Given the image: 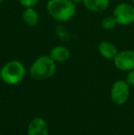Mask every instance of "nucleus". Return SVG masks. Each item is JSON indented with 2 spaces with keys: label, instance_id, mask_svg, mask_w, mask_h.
Instances as JSON below:
<instances>
[{
  "label": "nucleus",
  "instance_id": "1",
  "mask_svg": "<svg viewBox=\"0 0 134 135\" xmlns=\"http://www.w3.org/2000/svg\"><path fill=\"white\" fill-rule=\"evenodd\" d=\"M46 8L52 18L60 22H65L75 15L76 4L72 0H49Z\"/></svg>",
  "mask_w": 134,
  "mask_h": 135
},
{
  "label": "nucleus",
  "instance_id": "2",
  "mask_svg": "<svg viewBox=\"0 0 134 135\" xmlns=\"http://www.w3.org/2000/svg\"><path fill=\"white\" fill-rule=\"evenodd\" d=\"M56 71V62L50 55H41L38 57L29 68V75L35 80H45L54 75Z\"/></svg>",
  "mask_w": 134,
  "mask_h": 135
},
{
  "label": "nucleus",
  "instance_id": "3",
  "mask_svg": "<svg viewBox=\"0 0 134 135\" xmlns=\"http://www.w3.org/2000/svg\"><path fill=\"white\" fill-rule=\"evenodd\" d=\"M0 71L2 80L8 85H17L20 83L26 75L24 64L17 60L7 62L6 64H4Z\"/></svg>",
  "mask_w": 134,
  "mask_h": 135
},
{
  "label": "nucleus",
  "instance_id": "4",
  "mask_svg": "<svg viewBox=\"0 0 134 135\" xmlns=\"http://www.w3.org/2000/svg\"><path fill=\"white\" fill-rule=\"evenodd\" d=\"M112 15L118 25H131L134 23V5L125 2L118 4L113 10Z\"/></svg>",
  "mask_w": 134,
  "mask_h": 135
},
{
  "label": "nucleus",
  "instance_id": "5",
  "mask_svg": "<svg viewBox=\"0 0 134 135\" xmlns=\"http://www.w3.org/2000/svg\"><path fill=\"white\" fill-rule=\"evenodd\" d=\"M111 99L117 105H123L130 97V85L126 80H118L112 85L110 91Z\"/></svg>",
  "mask_w": 134,
  "mask_h": 135
},
{
  "label": "nucleus",
  "instance_id": "6",
  "mask_svg": "<svg viewBox=\"0 0 134 135\" xmlns=\"http://www.w3.org/2000/svg\"><path fill=\"white\" fill-rule=\"evenodd\" d=\"M113 62L117 69L120 71H131L134 69V51L124 50L118 52Z\"/></svg>",
  "mask_w": 134,
  "mask_h": 135
},
{
  "label": "nucleus",
  "instance_id": "7",
  "mask_svg": "<svg viewBox=\"0 0 134 135\" xmlns=\"http://www.w3.org/2000/svg\"><path fill=\"white\" fill-rule=\"evenodd\" d=\"M28 135H49L48 126L41 118H35L29 125Z\"/></svg>",
  "mask_w": 134,
  "mask_h": 135
},
{
  "label": "nucleus",
  "instance_id": "8",
  "mask_svg": "<svg viewBox=\"0 0 134 135\" xmlns=\"http://www.w3.org/2000/svg\"><path fill=\"white\" fill-rule=\"evenodd\" d=\"M97 50H98V52L101 56H103L104 58L107 59V60H113L118 52V49L115 46L114 43L107 41H101L98 44Z\"/></svg>",
  "mask_w": 134,
  "mask_h": 135
},
{
  "label": "nucleus",
  "instance_id": "9",
  "mask_svg": "<svg viewBox=\"0 0 134 135\" xmlns=\"http://www.w3.org/2000/svg\"><path fill=\"white\" fill-rule=\"evenodd\" d=\"M49 55L55 62H64L70 58V51L67 47L58 45L50 50Z\"/></svg>",
  "mask_w": 134,
  "mask_h": 135
},
{
  "label": "nucleus",
  "instance_id": "10",
  "mask_svg": "<svg viewBox=\"0 0 134 135\" xmlns=\"http://www.w3.org/2000/svg\"><path fill=\"white\" fill-rule=\"evenodd\" d=\"M110 0H84L83 5L91 12H102L109 7Z\"/></svg>",
  "mask_w": 134,
  "mask_h": 135
},
{
  "label": "nucleus",
  "instance_id": "11",
  "mask_svg": "<svg viewBox=\"0 0 134 135\" xmlns=\"http://www.w3.org/2000/svg\"><path fill=\"white\" fill-rule=\"evenodd\" d=\"M22 20L29 27H34L39 22V13L34 7H25L22 13Z\"/></svg>",
  "mask_w": 134,
  "mask_h": 135
},
{
  "label": "nucleus",
  "instance_id": "12",
  "mask_svg": "<svg viewBox=\"0 0 134 135\" xmlns=\"http://www.w3.org/2000/svg\"><path fill=\"white\" fill-rule=\"evenodd\" d=\"M117 25H118V23H117L116 20H115V18L113 17V15L105 17L101 21V26L105 30H113V28H116Z\"/></svg>",
  "mask_w": 134,
  "mask_h": 135
},
{
  "label": "nucleus",
  "instance_id": "13",
  "mask_svg": "<svg viewBox=\"0 0 134 135\" xmlns=\"http://www.w3.org/2000/svg\"><path fill=\"white\" fill-rule=\"evenodd\" d=\"M39 0H18L19 4L24 7H35Z\"/></svg>",
  "mask_w": 134,
  "mask_h": 135
},
{
  "label": "nucleus",
  "instance_id": "14",
  "mask_svg": "<svg viewBox=\"0 0 134 135\" xmlns=\"http://www.w3.org/2000/svg\"><path fill=\"white\" fill-rule=\"evenodd\" d=\"M126 82L131 86H134V69L128 72L126 76Z\"/></svg>",
  "mask_w": 134,
  "mask_h": 135
},
{
  "label": "nucleus",
  "instance_id": "15",
  "mask_svg": "<svg viewBox=\"0 0 134 135\" xmlns=\"http://www.w3.org/2000/svg\"><path fill=\"white\" fill-rule=\"evenodd\" d=\"M72 1H73V3H75V4H81V3L83 4L84 0H72Z\"/></svg>",
  "mask_w": 134,
  "mask_h": 135
},
{
  "label": "nucleus",
  "instance_id": "16",
  "mask_svg": "<svg viewBox=\"0 0 134 135\" xmlns=\"http://www.w3.org/2000/svg\"><path fill=\"white\" fill-rule=\"evenodd\" d=\"M0 80H2V77H1V71H0Z\"/></svg>",
  "mask_w": 134,
  "mask_h": 135
},
{
  "label": "nucleus",
  "instance_id": "17",
  "mask_svg": "<svg viewBox=\"0 0 134 135\" xmlns=\"http://www.w3.org/2000/svg\"><path fill=\"white\" fill-rule=\"evenodd\" d=\"M3 1H4V0H0V5H1V4L3 3Z\"/></svg>",
  "mask_w": 134,
  "mask_h": 135
},
{
  "label": "nucleus",
  "instance_id": "18",
  "mask_svg": "<svg viewBox=\"0 0 134 135\" xmlns=\"http://www.w3.org/2000/svg\"><path fill=\"white\" fill-rule=\"evenodd\" d=\"M131 3H132V5H134V0H131Z\"/></svg>",
  "mask_w": 134,
  "mask_h": 135
}]
</instances>
